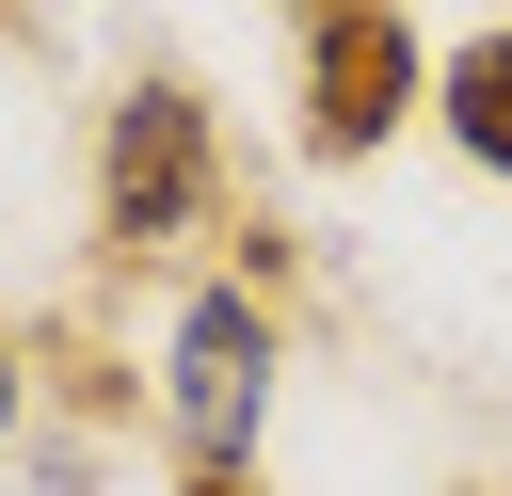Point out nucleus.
I'll return each mask as SVG.
<instances>
[{
    "label": "nucleus",
    "instance_id": "obj_1",
    "mask_svg": "<svg viewBox=\"0 0 512 496\" xmlns=\"http://www.w3.org/2000/svg\"><path fill=\"white\" fill-rule=\"evenodd\" d=\"M224 224V112L192 64H144L112 112H96V256L112 272H160Z\"/></svg>",
    "mask_w": 512,
    "mask_h": 496
},
{
    "label": "nucleus",
    "instance_id": "obj_2",
    "mask_svg": "<svg viewBox=\"0 0 512 496\" xmlns=\"http://www.w3.org/2000/svg\"><path fill=\"white\" fill-rule=\"evenodd\" d=\"M416 112H432V48L400 0H288V144L320 176L384 160Z\"/></svg>",
    "mask_w": 512,
    "mask_h": 496
},
{
    "label": "nucleus",
    "instance_id": "obj_3",
    "mask_svg": "<svg viewBox=\"0 0 512 496\" xmlns=\"http://www.w3.org/2000/svg\"><path fill=\"white\" fill-rule=\"evenodd\" d=\"M272 384H288V320H272L240 272L176 288V320H160V432H176V480H192V464H256Z\"/></svg>",
    "mask_w": 512,
    "mask_h": 496
},
{
    "label": "nucleus",
    "instance_id": "obj_4",
    "mask_svg": "<svg viewBox=\"0 0 512 496\" xmlns=\"http://www.w3.org/2000/svg\"><path fill=\"white\" fill-rule=\"evenodd\" d=\"M432 128H448L464 176H512V16L464 32V48H432Z\"/></svg>",
    "mask_w": 512,
    "mask_h": 496
},
{
    "label": "nucleus",
    "instance_id": "obj_5",
    "mask_svg": "<svg viewBox=\"0 0 512 496\" xmlns=\"http://www.w3.org/2000/svg\"><path fill=\"white\" fill-rule=\"evenodd\" d=\"M16 416H32V368H16V336H0V448H16Z\"/></svg>",
    "mask_w": 512,
    "mask_h": 496
},
{
    "label": "nucleus",
    "instance_id": "obj_6",
    "mask_svg": "<svg viewBox=\"0 0 512 496\" xmlns=\"http://www.w3.org/2000/svg\"><path fill=\"white\" fill-rule=\"evenodd\" d=\"M176 496H256V464H192V480H176Z\"/></svg>",
    "mask_w": 512,
    "mask_h": 496
},
{
    "label": "nucleus",
    "instance_id": "obj_7",
    "mask_svg": "<svg viewBox=\"0 0 512 496\" xmlns=\"http://www.w3.org/2000/svg\"><path fill=\"white\" fill-rule=\"evenodd\" d=\"M0 32H16V48H48V0H0Z\"/></svg>",
    "mask_w": 512,
    "mask_h": 496
}]
</instances>
